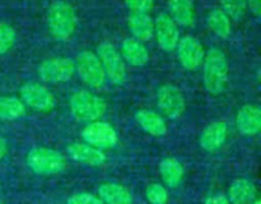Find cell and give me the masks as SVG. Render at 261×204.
Masks as SVG:
<instances>
[{"label": "cell", "instance_id": "obj_1", "mask_svg": "<svg viewBox=\"0 0 261 204\" xmlns=\"http://www.w3.org/2000/svg\"><path fill=\"white\" fill-rule=\"evenodd\" d=\"M203 79L205 89L211 94H221L228 79V61L221 48L213 47L204 56Z\"/></svg>", "mask_w": 261, "mask_h": 204}, {"label": "cell", "instance_id": "obj_2", "mask_svg": "<svg viewBox=\"0 0 261 204\" xmlns=\"http://www.w3.org/2000/svg\"><path fill=\"white\" fill-rule=\"evenodd\" d=\"M47 24L51 35L56 40H68L76 27L75 10L69 3L64 0H56L48 8Z\"/></svg>", "mask_w": 261, "mask_h": 204}, {"label": "cell", "instance_id": "obj_3", "mask_svg": "<svg viewBox=\"0 0 261 204\" xmlns=\"http://www.w3.org/2000/svg\"><path fill=\"white\" fill-rule=\"evenodd\" d=\"M69 105L74 117L86 122H93L101 119L107 107L103 98L88 91H78L73 93Z\"/></svg>", "mask_w": 261, "mask_h": 204}, {"label": "cell", "instance_id": "obj_4", "mask_svg": "<svg viewBox=\"0 0 261 204\" xmlns=\"http://www.w3.org/2000/svg\"><path fill=\"white\" fill-rule=\"evenodd\" d=\"M27 165L40 175H54L65 167V158L60 152L51 148L36 147L27 156Z\"/></svg>", "mask_w": 261, "mask_h": 204}, {"label": "cell", "instance_id": "obj_5", "mask_svg": "<svg viewBox=\"0 0 261 204\" xmlns=\"http://www.w3.org/2000/svg\"><path fill=\"white\" fill-rule=\"evenodd\" d=\"M74 64H75V70L87 86L92 88H99L103 86L106 74L97 54L88 50L82 51L78 54Z\"/></svg>", "mask_w": 261, "mask_h": 204}, {"label": "cell", "instance_id": "obj_6", "mask_svg": "<svg viewBox=\"0 0 261 204\" xmlns=\"http://www.w3.org/2000/svg\"><path fill=\"white\" fill-rule=\"evenodd\" d=\"M97 56L102 64L105 74L116 86H120L126 79V68L124 59L112 43L102 42L97 47Z\"/></svg>", "mask_w": 261, "mask_h": 204}, {"label": "cell", "instance_id": "obj_7", "mask_svg": "<svg viewBox=\"0 0 261 204\" xmlns=\"http://www.w3.org/2000/svg\"><path fill=\"white\" fill-rule=\"evenodd\" d=\"M75 73V64L69 58H53L38 66V75L47 83H64Z\"/></svg>", "mask_w": 261, "mask_h": 204}, {"label": "cell", "instance_id": "obj_8", "mask_svg": "<svg viewBox=\"0 0 261 204\" xmlns=\"http://www.w3.org/2000/svg\"><path fill=\"white\" fill-rule=\"evenodd\" d=\"M157 104L161 111L170 119H177L185 111V98L173 84H163L157 91Z\"/></svg>", "mask_w": 261, "mask_h": 204}, {"label": "cell", "instance_id": "obj_9", "mask_svg": "<svg viewBox=\"0 0 261 204\" xmlns=\"http://www.w3.org/2000/svg\"><path fill=\"white\" fill-rule=\"evenodd\" d=\"M176 50H177L178 61L188 70H195L203 64L205 51L200 41L194 36H184L182 38H180Z\"/></svg>", "mask_w": 261, "mask_h": 204}, {"label": "cell", "instance_id": "obj_10", "mask_svg": "<svg viewBox=\"0 0 261 204\" xmlns=\"http://www.w3.org/2000/svg\"><path fill=\"white\" fill-rule=\"evenodd\" d=\"M83 139L96 148H112L117 143V133L109 122H89L83 130Z\"/></svg>", "mask_w": 261, "mask_h": 204}, {"label": "cell", "instance_id": "obj_11", "mask_svg": "<svg viewBox=\"0 0 261 204\" xmlns=\"http://www.w3.org/2000/svg\"><path fill=\"white\" fill-rule=\"evenodd\" d=\"M154 33L158 45L163 51L171 53V51L176 50V46L180 40V33H178L177 24L170 17V14L162 13L155 18Z\"/></svg>", "mask_w": 261, "mask_h": 204}, {"label": "cell", "instance_id": "obj_12", "mask_svg": "<svg viewBox=\"0 0 261 204\" xmlns=\"http://www.w3.org/2000/svg\"><path fill=\"white\" fill-rule=\"evenodd\" d=\"M24 104L36 111H50L55 106V98L46 87L37 83H27L20 88Z\"/></svg>", "mask_w": 261, "mask_h": 204}, {"label": "cell", "instance_id": "obj_13", "mask_svg": "<svg viewBox=\"0 0 261 204\" xmlns=\"http://www.w3.org/2000/svg\"><path fill=\"white\" fill-rule=\"evenodd\" d=\"M240 133L247 137L256 135L261 129V110L257 105H245L240 109L236 117Z\"/></svg>", "mask_w": 261, "mask_h": 204}, {"label": "cell", "instance_id": "obj_14", "mask_svg": "<svg viewBox=\"0 0 261 204\" xmlns=\"http://www.w3.org/2000/svg\"><path fill=\"white\" fill-rule=\"evenodd\" d=\"M68 153L74 161L89 166H101L106 162V156L99 148L84 143H73L68 147Z\"/></svg>", "mask_w": 261, "mask_h": 204}, {"label": "cell", "instance_id": "obj_15", "mask_svg": "<svg viewBox=\"0 0 261 204\" xmlns=\"http://www.w3.org/2000/svg\"><path fill=\"white\" fill-rule=\"evenodd\" d=\"M227 124L224 121L212 122L204 129L200 135V145L208 152H214L219 149L226 142Z\"/></svg>", "mask_w": 261, "mask_h": 204}, {"label": "cell", "instance_id": "obj_16", "mask_svg": "<svg viewBox=\"0 0 261 204\" xmlns=\"http://www.w3.org/2000/svg\"><path fill=\"white\" fill-rule=\"evenodd\" d=\"M121 58L133 66H143L149 60V53L140 41L125 38L121 43Z\"/></svg>", "mask_w": 261, "mask_h": 204}, {"label": "cell", "instance_id": "obj_17", "mask_svg": "<svg viewBox=\"0 0 261 204\" xmlns=\"http://www.w3.org/2000/svg\"><path fill=\"white\" fill-rule=\"evenodd\" d=\"M127 24L135 40L140 42L150 40L154 35V20L148 13H132L127 19Z\"/></svg>", "mask_w": 261, "mask_h": 204}, {"label": "cell", "instance_id": "obj_18", "mask_svg": "<svg viewBox=\"0 0 261 204\" xmlns=\"http://www.w3.org/2000/svg\"><path fill=\"white\" fill-rule=\"evenodd\" d=\"M135 120L143 130L154 137H162L167 133V125L160 114L152 110H139L135 112Z\"/></svg>", "mask_w": 261, "mask_h": 204}, {"label": "cell", "instance_id": "obj_19", "mask_svg": "<svg viewBox=\"0 0 261 204\" xmlns=\"http://www.w3.org/2000/svg\"><path fill=\"white\" fill-rule=\"evenodd\" d=\"M170 17L176 24L191 27L195 23V8L191 0H168Z\"/></svg>", "mask_w": 261, "mask_h": 204}, {"label": "cell", "instance_id": "obj_20", "mask_svg": "<svg viewBox=\"0 0 261 204\" xmlns=\"http://www.w3.org/2000/svg\"><path fill=\"white\" fill-rule=\"evenodd\" d=\"M255 198H256V188L250 180L239 178L229 186L228 200L232 204H250Z\"/></svg>", "mask_w": 261, "mask_h": 204}, {"label": "cell", "instance_id": "obj_21", "mask_svg": "<svg viewBox=\"0 0 261 204\" xmlns=\"http://www.w3.org/2000/svg\"><path fill=\"white\" fill-rule=\"evenodd\" d=\"M99 199L105 204H133V196L127 189L119 184H102L98 189Z\"/></svg>", "mask_w": 261, "mask_h": 204}, {"label": "cell", "instance_id": "obj_22", "mask_svg": "<svg viewBox=\"0 0 261 204\" xmlns=\"http://www.w3.org/2000/svg\"><path fill=\"white\" fill-rule=\"evenodd\" d=\"M160 172L166 185L176 188L180 185L184 177V167L176 158L167 157L160 163Z\"/></svg>", "mask_w": 261, "mask_h": 204}, {"label": "cell", "instance_id": "obj_23", "mask_svg": "<svg viewBox=\"0 0 261 204\" xmlns=\"http://www.w3.org/2000/svg\"><path fill=\"white\" fill-rule=\"evenodd\" d=\"M208 26L218 37L227 38L231 35V19L222 9H213L208 14Z\"/></svg>", "mask_w": 261, "mask_h": 204}, {"label": "cell", "instance_id": "obj_24", "mask_svg": "<svg viewBox=\"0 0 261 204\" xmlns=\"http://www.w3.org/2000/svg\"><path fill=\"white\" fill-rule=\"evenodd\" d=\"M24 112L25 107L20 99L9 96L0 97V119L2 120L18 119L23 116Z\"/></svg>", "mask_w": 261, "mask_h": 204}, {"label": "cell", "instance_id": "obj_25", "mask_svg": "<svg viewBox=\"0 0 261 204\" xmlns=\"http://www.w3.org/2000/svg\"><path fill=\"white\" fill-rule=\"evenodd\" d=\"M221 5L222 10L228 15L229 19L240 20L246 14V0H221Z\"/></svg>", "mask_w": 261, "mask_h": 204}, {"label": "cell", "instance_id": "obj_26", "mask_svg": "<svg viewBox=\"0 0 261 204\" xmlns=\"http://www.w3.org/2000/svg\"><path fill=\"white\" fill-rule=\"evenodd\" d=\"M15 41V31L8 23H0V55L12 48Z\"/></svg>", "mask_w": 261, "mask_h": 204}, {"label": "cell", "instance_id": "obj_27", "mask_svg": "<svg viewBox=\"0 0 261 204\" xmlns=\"http://www.w3.org/2000/svg\"><path fill=\"white\" fill-rule=\"evenodd\" d=\"M145 196L150 204H167L168 193L160 184H152L145 190Z\"/></svg>", "mask_w": 261, "mask_h": 204}, {"label": "cell", "instance_id": "obj_28", "mask_svg": "<svg viewBox=\"0 0 261 204\" xmlns=\"http://www.w3.org/2000/svg\"><path fill=\"white\" fill-rule=\"evenodd\" d=\"M125 5L132 13H149L153 9L154 0H125Z\"/></svg>", "mask_w": 261, "mask_h": 204}, {"label": "cell", "instance_id": "obj_29", "mask_svg": "<svg viewBox=\"0 0 261 204\" xmlns=\"http://www.w3.org/2000/svg\"><path fill=\"white\" fill-rule=\"evenodd\" d=\"M66 204H105L98 196L88 193L74 194L68 199Z\"/></svg>", "mask_w": 261, "mask_h": 204}, {"label": "cell", "instance_id": "obj_30", "mask_svg": "<svg viewBox=\"0 0 261 204\" xmlns=\"http://www.w3.org/2000/svg\"><path fill=\"white\" fill-rule=\"evenodd\" d=\"M246 3L252 14L259 18L261 14V0H246Z\"/></svg>", "mask_w": 261, "mask_h": 204}, {"label": "cell", "instance_id": "obj_31", "mask_svg": "<svg viewBox=\"0 0 261 204\" xmlns=\"http://www.w3.org/2000/svg\"><path fill=\"white\" fill-rule=\"evenodd\" d=\"M204 204H229V200L227 196L222 195V194H218V195L209 196Z\"/></svg>", "mask_w": 261, "mask_h": 204}, {"label": "cell", "instance_id": "obj_32", "mask_svg": "<svg viewBox=\"0 0 261 204\" xmlns=\"http://www.w3.org/2000/svg\"><path fill=\"white\" fill-rule=\"evenodd\" d=\"M5 155H7V143H5L4 138L0 137V160H3Z\"/></svg>", "mask_w": 261, "mask_h": 204}]
</instances>
